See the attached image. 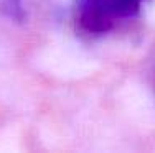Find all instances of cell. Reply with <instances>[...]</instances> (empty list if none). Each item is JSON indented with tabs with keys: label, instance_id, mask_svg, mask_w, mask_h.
<instances>
[{
	"label": "cell",
	"instance_id": "cell-1",
	"mask_svg": "<svg viewBox=\"0 0 155 153\" xmlns=\"http://www.w3.org/2000/svg\"><path fill=\"white\" fill-rule=\"evenodd\" d=\"M143 0H76L78 21L89 33H107L117 20L132 18Z\"/></svg>",
	"mask_w": 155,
	"mask_h": 153
},
{
	"label": "cell",
	"instance_id": "cell-2",
	"mask_svg": "<svg viewBox=\"0 0 155 153\" xmlns=\"http://www.w3.org/2000/svg\"><path fill=\"white\" fill-rule=\"evenodd\" d=\"M0 15L17 23L25 21L23 0H0Z\"/></svg>",
	"mask_w": 155,
	"mask_h": 153
}]
</instances>
